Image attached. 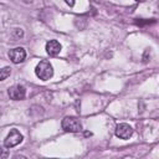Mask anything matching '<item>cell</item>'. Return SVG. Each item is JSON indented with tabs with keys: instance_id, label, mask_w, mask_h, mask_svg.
<instances>
[{
	"instance_id": "6da1fadb",
	"label": "cell",
	"mask_w": 159,
	"mask_h": 159,
	"mask_svg": "<svg viewBox=\"0 0 159 159\" xmlns=\"http://www.w3.org/2000/svg\"><path fill=\"white\" fill-rule=\"evenodd\" d=\"M35 73H36V76H37L40 80H42V81H47V80H50V78L52 77V75H53L52 65H51L48 61L43 60V61H41V62L36 66V68H35Z\"/></svg>"
},
{
	"instance_id": "7a4b0ae2",
	"label": "cell",
	"mask_w": 159,
	"mask_h": 159,
	"mask_svg": "<svg viewBox=\"0 0 159 159\" xmlns=\"http://www.w3.org/2000/svg\"><path fill=\"white\" fill-rule=\"evenodd\" d=\"M62 129L66 130V132H71V133H77V132H81L82 130V124L81 122L75 118V117H65L62 119Z\"/></svg>"
},
{
	"instance_id": "3957f363",
	"label": "cell",
	"mask_w": 159,
	"mask_h": 159,
	"mask_svg": "<svg viewBox=\"0 0 159 159\" xmlns=\"http://www.w3.org/2000/svg\"><path fill=\"white\" fill-rule=\"evenodd\" d=\"M21 142H22V134L17 129H11L10 133L7 134V137L4 140V145L6 148H12V147L17 145Z\"/></svg>"
},
{
	"instance_id": "277c9868",
	"label": "cell",
	"mask_w": 159,
	"mask_h": 159,
	"mask_svg": "<svg viewBox=\"0 0 159 159\" xmlns=\"http://www.w3.org/2000/svg\"><path fill=\"white\" fill-rule=\"evenodd\" d=\"M133 134V128L127 123H120L116 128V135L120 139H128Z\"/></svg>"
},
{
	"instance_id": "5b68a950",
	"label": "cell",
	"mask_w": 159,
	"mask_h": 159,
	"mask_svg": "<svg viewBox=\"0 0 159 159\" xmlns=\"http://www.w3.org/2000/svg\"><path fill=\"white\" fill-rule=\"evenodd\" d=\"M25 94H26V91H25V87L24 86L15 84V86H12V87L9 88V96L14 101L24 99L25 98Z\"/></svg>"
},
{
	"instance_id": "8992f818",
	"label": "cell",
	"mask_w": 159,
	"mask_h": 159,
	"mask_svg": "<svg viewBox=\"0 0 159 159\" xmlns=\"http://www.w3.org/2000/svg\"><path fill=\"white\" fill-rule=\"evenodd\" d=\"M9 57H10V60H11L14 63H20V62H22V61L25 60L26 52H25V50H24L22 47H16V48L10 50Z\"/></svg>"
},
{
	"instance_id": "52a82bcc",
	"label": "cell",
	"mask_w": 159,
	"mask_h": 159,
	"mask_svg": "<svg viewBox=\"0 0 159 159\" xmlns=\"http://www.w3.org/2000/svg\"><path fill=\"white\" fill-rule=\"evenodd\" d=\"M61 51V43L57 40H50L46 43V52L50 56H56Z\"/></svg>"
},
{
	"instance_id": "ba28073f",
	"label": "cell",
	"mask_w": 159,
	"mask_h": 159,
	"mask_svg": "<svg viewBox=\"0 0 159 159\" xmlns=\"http://www.w3.org/2000/svg\"><path fill=\"white\" fill-rule=\"evenodd\" d=\"M10 72H11V68H10V67H4V68L1 70V73H0V80L4 81L7 76H10Z\"/></svg>"
},
{
	"instance_id": "9c48e42d",
	"label": "cell",
	"mask_w": 159,
	"mask_h": 159,
	"mask_svg": "<svg viewBox=\"0 0 159 159\" xmlns=\"http://www.w3.org/2000/svg\"><path fill=\"white\" fill-rule=\"evenodd\" d=\"M65 2H66L68 6H73V5H75V0H65Z\"/></svg>"
},
{
	"instance_id": "30bf717a",
	"label": "cell",
	"mask_w": 159,
	"mask_h": 159,
	"mask_svg": "<svg viewBox=\"0 0 159 159\" xmlns=\"http://www.w3.org/2000/svg\"><path fill=\"white\" fill-rule=\"evenodd\" d=\"M135 1H139V2H143V1H145V0H135Z\"/></svg>"
}]
</instances>
